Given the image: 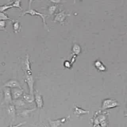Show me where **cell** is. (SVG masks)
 Listing matches in <instances>:
<instances>
[{"mask_svg": "<svg viewBox=\"0 0 127 127\" xmlns=\"http://www.w3.org/2000/svg\"><path fill=\"white\" fill-rule=\"evenodd\" d=\"M25 123H26L25 122H21V123H20L16 125H12L11 124H10L8 127H20V126H21L24 125V124H25Z\"/></svg>", "mask_w": 127, "mask_h": 127, "instance_id": "25", "label": "cell"}, {"mask_svg": "<svg viewBox=\"0 0 127 127\" xmlns=\"http://www.w3.org/2000/svg\"><path fill=\"white\" fill-rule=\"evenodd\" d=\"M58 7L57 4H51L48 7V13L49 15H52L53 14L56 10V9Z\"/></svg>", "mask_w": 127, "mask_h": 127, "instance_id": "15", "label": "cell"}, {"mask_svg": "<svg viewBox=\"0 0 127 127\" xmlns=\"http://www.w3.org/2000/svg\"><path fill=\"white\" fill-rule=\"evenodd\" d=\"M7 20H10L13 22L14 21L13 19L10 18L5 13L0 11V20H5V21Z\"/></svg>", "mask_w": 127, "mask_h": 127, "instance_id": "19", "label": "cell"}, {"mask_svg": "<svg viewBox=\"0 0 127 127\" xmlns=\"http://www.w3.org/2000/svg\"><path fill=\"white\" fill-rule=\"evenodd\" d=\"M11 7H12L11 2L8 3H5L3 5L0 6V11L4 12L5 10H6L7 9L10 8Z\"/></svg>", "mask_w": 127, "mask_h": 127, "instance_id": "18", "label": "cell"}, {"mask_svg": "<svg viewBox=\"0 0 127 127\" xmlns=\"http://www.w3.org/2000/svg\"><path fill=\"white\" fill-rule=\"evenodd\" d=\"M36 109H30V110H24L22 113H21V115L24 116H27L28 115V113L31 112V111H33L34 110H35Z\"/></svg>", "mask_w": 127, "mask_h": 127, "instance_id": "23", "label": "cell"}, {"mask_svg": "<svg viewBox=\"0 0 127 127\" xmlns=\"http://www.w3.org/2000/svg\"><path fill=\"white\" fill-rule=\"evenodd\" d=\"M71 52L73 56L78 55L81 52V47L80 45L76 43L74 44L72 47Z\"/></svg>", "mask_w": 127, "mask_h": 127, "instance_id": "14", "label": "cell"}, {"mask_svg": "<svg viewBox=\"0 0 127 127\" xmlns=\"http://www.w3.org/2000/svg\"><path fill=\"white\" fill-rule=\"evenodd\" d=\"M11 4H12V7H17L18 8L22 9V7L21 6V0H20L12 1Z\"/></svg>", "mask_w": 127, "mask_h": 127, "instance_id": "20", "label": "cell"}, {"mask_svg": "<svg viewBox=\"0 0 127 127\" xmlns=\"http://www.w3.org/2000/svg\"><path fill=\"white\" fill-rule=\"evenodd\" d=\"M13 29L14 30V32H18L19 31L20 29V23L17 21H14L13 24H12Z\"/></svg>", "mask_w": 127, "mask_h": 127, "instance_id": "17", "label": "cell"}, {"mask_svg": "<svg viewBox=\"0 0 127 127\" xmlns=\"http://www.w3.org/2000/svg\"><path fill=\"white\" fill-rule=\"evenodd\" d=\"M7 112L8 115L10 117H11V118L12 119L14 120L16 115V110H15L14 106L12 104H9L7 109Z\"/></svg>", "mask_w": 127, "mask_h": 127, "instance_id": "12", "label": "cell"}, {"mask_svg": "<svg viewBox=\"0 0 127 127\" xmlns=\"http://www.w3.org/2000/svg\"><path fill=\"white\" fill-rule=\"evenodd\" d=\"M25 73L28 75H31L32 71L31 68L30 66V62L29 61V57L28 55H26L25 60Z\"/></svg>", "mask_w": 127, "mask_h": 127, "instance_id": "11", "label": "cell"}, {"mask_svg": "<svg viewBox=\"0 0 127 127\" xmlns=\"http://www.w3.org/2000/svg\"><path fill=\"white\" fill-rule=\"evenodd\" d=\"M52 2L54 3V4H59V3H60L61 2H62V1L60 0H50Z\"/></svg>", "mask_w": 127, "mask_h": 127, "instance_id": "27", "label": "cell"}, {"mask_svg": "<svg viewBox=\"0 0 127 127\" xmlns=\"http://www.w3.org/2000/svg\"><path fill=\"white\" fill-rule=\"evenodd\" d=\"M99 125L101 127H108V122L107 121H105L101 122Z\"/></svg>", "mask_w": 127, "mask_h": 127, "instance_id": "26", "label": "cell"}, {"mask_svg": "<svg viewBox=\"0 0 127 127\" xmlns=\"http://www.w3.org/2000/svg\"><path fill=\"white\" fill-rule=\"evenodd\" d=\"M23 93V90L18 88H15L13 89L11 93L12 98L14 100H17L18 99Z\"/></svg>", "mask_w": 127, "mask_h": 127, "instance_id": "10", "label": "cell"}, {"mask_svg": "<svg viewBox=\"0 0 127 127\" xmlns=\"http://www.w3.org/2000/svg\"><path fill=\"white\" fill-rule=\"evenodd\" d=\"M31 2H32V1L31 0H29V7H28V9L25 10L24 12H23V13L21 15H25V14H30L31 15H32V16H34V15H38L39 16H40L42 20H43V22L44 23V26L49 31V27L48 26H47V23H46V20H45V16H46V15L44 13H41L40 12H38V11H37L35 9H32L31 8Z\"/></svg>", "mask_w": 127, "mask_h": 127, "instance_id": "1", "label": "cell"}, {"mask_svg": "<svg viewBox=\"0 0 127 127\" xmlns=\"http://www.w3.org/2000/svg\"><path fill=\"white\" fill-rule=\"evenodd\" d=\"M70 15V13H67L64 10H61L56 14L54 19V22H59L61 24L64 23V20L67 16Z\"/></svg>", "mask_w": 127, "mask_h": 127, "instance_id": "3", "label": "cell"}, {"mask_svg": "<svg viewBox=\"0 0 127 127\" xmlns=\"http://www.w3.org/2000/svg\"><path fill=\"white\" fill-rule=\"evenodd\" d=\"M125 116H126V117H127V114H125Z\"/></svg>", "mask_w": 127, "mask_h": 127, "instance_id": "29", "label": "cell"}, {"mask_svg": "<svg viewBox=\"0 0 127 127\" xmlns=\"http://www.w3.org/2000/svg\"><path fill=\"white\" fill-rule=\"evenodd\" d=\"M101 127L100 125L99 124V125H96V126H94V127Z\"/></svg>", "mask_w": 127, "mask_h": 127, "instance_id": "28", "label": "cell"}, {"mask_svg": "<svg viewBox=\"0 0 127 127\" xmlns=\"http://www.w3.org/2000/svg\"><path fill=\"white\" fill-rule=\"evenodd\" d=\"M120 105V103L115 99H105L102 102L101 110V111H104L107 109L118 107Z\"/></svg>", "mask_w": 127, "mask_h": 127, "instance_id": "2", "label": "cell"}, {"mask_svg": "<svg viewBox=\"0 0 127 127\" xmlns=\"http://www.w3.org/2000/svg\"></svg>", "mask_w": 127, "mask_h": 127, "instance_id": "30", "label": "cell"}, {"mask_svg": "<svg viewBox=\"0 0 127 127\" xmlns=\"http://www.w3.org/2000/svg\"><path fill=\"white\" fill-rule=\"evenodd\" d=\"M15 104L18 106H22L25 104V103L22 100H15L14 101Z\"/></svg>", "mask_w": 127, "mask_h": 127, "instance_id": "21", "label": "cell"}, {"mask_svg": "<svg viewBox=\"0 0 127 127\" xmlns=\"http://www.w3.org/2000/svg\"><path fill=\"white\" fill-rule=\"evenodd\" d=\"M6 26V21L5 20H0V29L5 30Z\"/></svg>", "mask_w": 127, "mask_h": 127, "instance_id": "22", "label": "cell"}, {"mask_svg": "<svg viewBox=\"0 0 127 127\" xmlns=\"http://www.w3.org/2000/svg\"><path fill=\"white\" fill-rule=\"evenodd\" d=\"M34 100L38 108H42L44 105V101L42 96L37 92L34 96Z\"/></svg>", "mask_w": 127, "mask_h": 127, "instance_id": "9", "label": "cell"}, {"mask_svg": "<svg viewBox=\"0 0 127 127\" xmlns=\"http://www.w3.org/2000/svg\"><path fill=\"white\" fill-rule=\"evenodd\" d=\"M3 95H4V101L5 103L8 104H11L12 102V98L11 95V92L10 88L4 87L3 89Z\"/></svg>", "mask_w": 127, "mask_h": 127, "instance_id": "5", "label": "cell"}, {"mask_svg": "<svg viewBox=\"0 0 127 127\" xmlns=\"http://www.w3.org/2000/svg\"><path fill=\"white\" fill-rule=\"evenodd\" d=\"M64 66L66 67V68H69L71 66V63L68 61H65L64 62Z\"/></svg>", "mask_w": 127, "mask_h": 127, "instance_id": "24", "label": "cell"}, {"mask_svg": "<svg viewBox=\"0 0 127 127\" xmlns=\"http://www.w3.org/2000/svg\"><path fill=\"white\" fill-rule=\"evenodd\" d=\"M94 66L99 71H104L106 69V66L100 60H96L95 61Z\"/></svg>", "mask_w": 127, "mask_h": 127, "instance_id": "13", "label": "cell"}, {"mask_svg": "<svg viewBox=\"0 0 127 127\" xmlns=\"http://www.w3.org/2000/svg\"><path fill=\"white\" fill-rule=\"evenodd\" d=\"M25 82L27 83L29 89V94L34 95L33 91H34V79L33 76L31 75H28L25 73Z\"/></svg>", "mask_w": 127, "mask_h": 127, "instance_id": "6", "label": "cell"}, {"mask_svg": "<svg viewBox=\"0 0 127 127\" xmlns=\"http://www.w3.org/2000/svg\"><path fill=\"white\" fill-rule=\"evenodd\" d=\"M89 110L83 109L78 106L74 105V112L73 114H74L77 117H79L80 116L84 115V114H89Z\"/></svg>", "mask_w": 127, "mask_h": 127, "instance_id": "8", "label": "cell"}, {"mask_svg": "<svg viewBox=\"0 0 127 127\" xmlns=\"http://www.w3.org/2000/svg\"><path fill=\"white\" fill-rule=\"evenodd\" d=\"M3 87H8V88H18L22 89L21 86L20 85V83L15 79H10L8 81H6L3 85Z\"/></svg>", "mask_w": 127, "mask_h": 127, "instance_id": "7", "label": "cell"}, {"mask_svg": "<svg viewBox=\"0 0 127 127\" xmlns=\"http://www.w3.org/2000/svg\"><path fill=\"white\" fill-rule=\"evenodd\" d=\"M23 97L24 99H25L26 101L29 103H32L34 100V95H32L30 94H25L24 93L23 95Z\"/></svg>", "mask_w": 127, "mask_h": 127, "instance_id": "16", "label": "cell"}, {"mask_svg": "<svg viewBox=\"0 0 127 127\" xmlns=\"http://www.w3.org/2000/svg\"><path fill=\"white\" fill-rule=\"evenodd\" d=\"M69 118L70 116L68 115L66 118H63L54 121L48 119V122L50 125L51 126V127H59L64 124L66 122V121L69 119Z\"/></svg>", "mask_w": 127, "mask_h": 127, "instance_id": "4", "label": "cell"}]
</instances>
